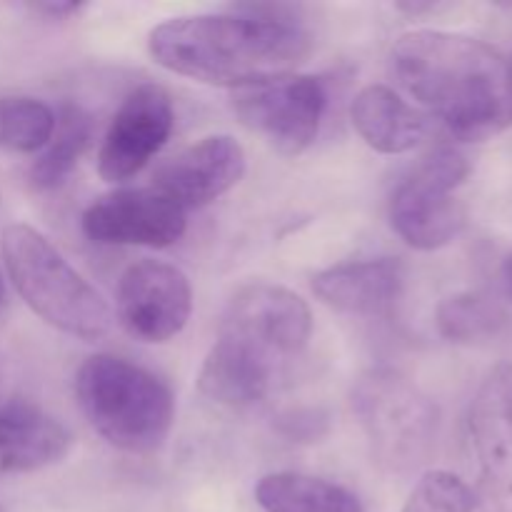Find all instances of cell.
<instances>
[{
  "label": "cell",
  "mask_w": 512,
  "mask_h": 512,
  "mask_svg": "<svg viewBox=\"0 0 512 512\" xmlns=\"http://www.w3.org/2000/svg\"><path fill=\"white\" fill-rule=\"evenodd\" d=\"M148 50L170 73L243 90L293 75L313 38L293 5L245 3L228 13L165 20L150 30Z\"/></svg>",
  "instance_id": "1"
},
{
  "label": "cell",
  "mask_w": 512,
  "mask_h": 512,
  "mask_svg": "<svg viewBox=\"0 0 512 512\" xmlns=\"http://www.w3.org/2000/svg\"><path fill=\"white\" fill-rule=\"evenodd\" d=\"M390 70L415 108L453 138L475 143L512 125V60L485 40L413 30L393 45Z\"/></svg>",
  "instance_id": "2"
},
{
  "label": "cell",
  "mask_w": 512,
  "mask_h": 512,
  "mask_svg": "<svg viewBox=\"0 0 512 512\" xmlns=\"http://www.w3.org/2000/svg\"><path fill=\"white\" fill-rule=\"evenodd\" d=\"M75 395L90 428L125 453H155L173 430L175 398L168 385L120 355L85 360L75 375Z\"/></svg>",
  "instance_id": "3"
},
{
  "label": "cell",
  "mask_w": 512,
  "mask_h": 512,
  "mask_svg": "<svg viewBox=\"0 0 512 512\" xmlns=\"http://www.w3.org/2000/svg\"><path fill=\"white\" fill-rule=\"evenodd\" d=\"M0 253L10 283L38 318L80 340L108 335L113 313L103 295L43 233L25 223L8 225L0 235Z\"/></svg>",
  "instance_id": "4"
},
{
  "label": "cell",
  "mask_w": 512,
  "mask_h": 512,
  "mask_svg": "<svg viewBox=\"0 0 512 512\" xmlns=\"http://www.w3.org/2000/svg\"><path fill=\"white\" fill-rule=\"evenodd\" d=\"M313 335V313L308 303L283 285H243L228 300L215 343L273 378L298 358Z\"/></svg>",
  "instance_id": "5"
},
{
  "label": "cell",
  "mask_w": 512,
  "mask_h": 512,
  "mask_svg": "<svg viewBox=\"0 0 512 512\" xmlns=\"http://www.w3.org/2000/svg\"><path fill=\"white\" fill-rule=\"evenodd\" d=\"M353 410L373 458L385 470H413L433 445L438 410L403 373L378 368L353 388Z\"/></svg>",
  "instance_id": "6"
},
{
  "label": "cell",
  "mask_w": 512,
  "mask_h": 512,
  "mask_svg": "<svg viewBox=\"0 0 512 512\" xmlns=\"http://www.w3.org/2000/svg\"><path fill=\"white\" fill-rule=\"evenodd\" d=\"M470 175L460 150L438 148L425 155L390 198V225L415 250H438L453 243L465 225L458 188Z\"/></svg>",
  "instance_id": "7"
},
{
  "label": "cell",
  "mask_w": 512,
  "mask_h": 512,
  "mask_svg": "<svg viewBox=\"0 0 512 512\" xmlns=\"http://www.w3.org/2000/svg\"><path fill=\"white\" fill-rule=\"evenodd\" d=\"M328 93L320 78L288 75L253 88L235 90L240 123L263 135L280 155L298 158L315 143L323 123Z\"/></svg>",
  "instance_id": "8"
},
{
  "label": "cell",
  "mask_w": 512,
  "mask_h": 512,
  "mask_svg": "<svg viewBox=\"0 0 512 512\" xmlns=\"http://www.w3.org/2000/svg\"><path fill=\"white\" fill-rule=\"evenodd\" d=\"M470 438L478 460L475 508L512 512V365H495L470 405Z\"/></svg>",
  "instance_id": "9"
},
{
  "label": "cell",
  "mask_w": 512,
  "mask_h": 512,
  "mask_svg": "<svg viewBox=\"0 0 512 512\" xmlns=\"http://www.w3.org/2000/svg\"><path fill=\"white\" fill-rule=\"evenodd\" d=\"M193 313L188 275L163 260H138L118 285V320L140 343H168Z\"/></svg>",
  "instance_id": "10"
},
{
  "label": "cell",
  "mask_w": 512,
  "mask_h": 512,
  "mask_svg": "<svg viewBox=\"0 0 512 512\" xmlns=\"http://www.w3.org/2000/svg\"><path fill=\"white\" fill-rule=\"evenodd\" d=\"M175 125L173 100L160 85H138L118 113L98 150V173L108 183L138 175L168 143Z\"/></svg>",
  "instance_id": "11"
},
{
  "label": "cell",
  "mask_w": 512,
  "mask_h": 512,
  "mask_svg": "<svg viewBox=\"0 0 512 512\" xmlns=\"http://www.w3.org/2000/svg\"><path fill=\"white\" fill-rule=\"evenodd\" d=\"M185 228V210L153 185L113 190L83 213V233L100 245L168 248L183 238Z\"/></svg>",
  "instance_id": "12"
},
{
  "label": "cell",
  "mask_w": 512,
  "mask_h": 512,
  "mask_svg": "<svg viewBox=\"0 0 512 512\" xmlns=\"http://www.w3.org/2000/svg\"><path fill=\"white\" fill-rule=\"evenodd\" d=\"M245 150L233 135H208L165 160L153 188L183 210L205 208L243 180Z\"/></svg>",
  "instance_id": "13"
},
{
  "label": "cell",
  "mask_w": 512,
  "mask_h": 512,
  "mask_svg": "<svg viewBox=\"0 0 512 512\" xmlns=\"http://www.w3.org/2000/svg\"><path fill=\"white\" fill-rule=\"evenodd\" d=\"M73 448V433L55 415L28 400L0 408V475H23L60 463Z\"/></svg>",
  "instance_id": "14"
},
{
  "label": "cell",
  "mask_w": 512,
  "mask_h": 512,
  "mask_svg": "<svg viewBox=\"0 0 512 512\" xmlns=\"http://www.w3.org/2000/svg\"><path fill=\"white\" fill-rule=\"evenodd\" d=\"M405 270L393 258L358 260L320 270L313 290L328 308L358 318H378L390 313L400 300Z\"/></svg>",
  "instance_id": "15"
},
{
  "label": "cell",
  "mask_w": 512,
  "mask_h": 512,
  "mask_svg": "<svg viewBox=\"0 0 512 512\" xmlns=\"http://www.w3.org/2000/svg\"><path fill=\"white\" fill-rule=\"evenodd\" d=\"M350 120L360 138L383 155H403L428 133V115L388 85H368L355 95Z\"/></svg>",
  "instance_id": "16"
},
{
  "label": "cell",
  "mask_w": 512,
  "mask_h": 512,
  "mask_svg": "<svg viewBox=\"0 0 512 512\" xmlns=\"http://www.w3.org/2000/svg\"><path fill=\"white\" fill-rule=\"evenodd\" d=\"M255 500L265 512H363L348 488L303 473L265 475L255 488Z\"/></svg>",
  "instance_id": "17"
},
{
  "label": "cell",
  "mask_w": 512,
  "mask_h": 512,
  "mask_svg": "<svg viewBox=\"0 0 512 512\" xmlns=\"http://www.w3.org/2000/svg\"><path fill=\"white\" fill-rule=\"evenodd\" d=\"M93 138V120L78 105H65L55 115L53 138L48 140L35 163L30 165V183L38 190H53L65 183L80 155L88 150Z\"/></svg>",
  "instance_id": "18"
},
{
  "label": "cell",
  "mask_w": 512,
  "mask_h": 512,
  "mask_svg": "<svg viewBox=\"0 0 512 512\" xmlns=\"http://www.w3.org/2000/svg\"><path fill=\"white\" fill-rule=\"evenodd\" d=\"M435 325L450 343L473 345L500 333L505 325V310L485 293H458L438 305Z\"/></svg>",
  "instance_id": "19"
},
{
  "label": "cell",
  "mask_w": 512,
  "mask_h": 512,
  "mask_svg": "<svg viewBox=\"0 0 512 512\" xmlns=\"http://www.w3.org/2000/svg\"><path fill=\"white\" fill-rule=\"evenodd\" d=\"M55 130V113L38 98L10 95L0 98V148L15 153H38Z\"/></svg>",
  "instance_id": "20"
},
{
  "label": "cell",
  "mask_w": 512,
  "mask_h": 512,
  "mask_svg": "<svg viewBox=\"0 0 512 512\" xmlns=\"http://www.w3.org/2000/svg\"><path fill=\"white\" fill-rule=\"evenodd\" d=\"M475 493L448 470H428L420 475L403 512H473Z\"/></svg>",
  "instance_id": "21"
},
{
  "label": "cell",
  "mask_w": 512,
  "mask_h": 512,
  "mask_svg": "<svg viewBox=\"0 0 512 512\" xmlns=\"http://www.w3.org/2000/svg\"><path fill=\"white\" fill-rule=\"evenodd\" d=\"M323 420L315 413H290L288 418H280V430L288 438H318Z\"/></svg>",
  "instance_id": "22"
},
{
  "label": "cell",
  "mask_w": 512,
  "mask_h": 512,
  "mask_svg": "<svg viewBox=\"0 0 512 512\" xmlns=\"http://www.w3.org/2000/svg\"><path fill=\"white\" fill-rule=\"evenodd\" d=\"M33 8L38 10V13L50 15V18H68V15L78 13L83 5L80 3H38V5H33Z\"/></svg>",
  "instance_id": "23"
},
{
  "label": "cell",
  "mask_w": 512,
  "mask_h": 512,
  "mask_svg": "<svg viewBox=\"0 0 512 512\" xmlns=\"http://www.w3.org/2000/svg\"><path fill=\"white\" fill-rule=\"evenodd\" d=\"M500 288H503L505 298L512 300V253L500 265Z\"/></svg>",
  "instance_id": "24"
},
{
  "label": "cell",
  "mask_w": 512,
  "mask_h": 512,
  "mask_svg": "<svg viewBox=\"0 0 512 512\" xmlns=\"http://www.w3.org/2000/svg\"><path fill=\"white\" fill-rule=\"evenodd\" d=\"M5 300V285H3V278H0V305H3Z\"/></svg>",
  "instance_id": "25"
}]
</instances>
